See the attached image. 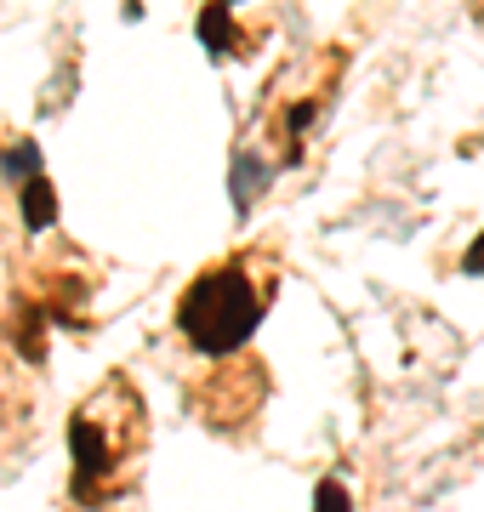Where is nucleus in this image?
Listing matches in <instances>:
<instances>
[{"mask_svg": "<svg viewBox=\"0 0 484 512\" xmlns=\"http://www.w3.org/2000/svg\"><path fill=\"white\" fill-rule=\"evenodd\" d=\"M262 313H268V302L251 285V268L245 262H223V268H205L183 291V302H177V330L200 353L223 359V353L251 342V330L262 325Z\"/></svg>", "mask_w": 484, "mask_h": 512, "instance_id": "obj_1", "label": "nucleus"}, {"mask_svg": "<svg viewBox=\"0 0 484 512\" xmlns=\"http://www.w3.org/2000/svg\"><path fill=\"white\" fill-rule=\"evenodd\" d=\"M103 416H109L103 393H97L86 410L69 416V456H75V495L80 501H97V495L120 478V467H126V444H120L126 433Z\"/></svg>", "mask_w": 484, "mask_h": 512, "instance_id": "obj_2", "label": "nucleus"}, {"mask_svg": "<svg viewBox=\"0 0 484 512\" xmlns=\"http://www.w3.org/2000/svg\"><path fill=\"white\" fill-rule=\"evenodd\" d=\"M52 222H57L52 183H46V177H29V183H23V228H29V234H40V228H52Z\"/></svg>", "mask_w": 484, "mask_h": 512, "instance_id": "obj_3", "label": "nucleus"}, {"mask_svg": "<svg viewBox=\"0 0 484 512\" xmlns=\"http://www.w3.org/2000/svg\"><path fill=\"white\" fill-rule=\"evenodd\" d=\"M200 46L217 52V57L234 52V18H228V6H211V12L200 18Z\"/></svg>", "mask_w": 484, "mask_h": 512, "instance_id": "obj_4", "label": "nucleus"}, {"mask_svg": "<svg viewBox=\"0 0 484 512\" xmlns=\"http://www.w3.org/2000/svg\"><path fill=\"white\" fill-rule=\"evenodd\" d=\"M0 171H6V177H18V183H29V177H40V148H35V143H18V148H6V154H0Z\"/></svg>", "mask_w": 484, "mask_h": 512, "instance_id": "obj_5", "label": "nucleus"}, {"mask_svg": "<svg viewBox=\"0 0 484 512\" xmlns=\"http://www.w3.org/2000/svg\"><path fill=\"white\" fill-rule=\"evenodd\" d=\"M314 512H354V495H348V484L342 478H325L314 490Z\"/></svg>", "mask_w": 484, "mask_h": 512, "instance_id": "obj_6", "label": "nucleus"}, {"mask_svg": "<svg viewBox=\"0 0 484 512\" xmlns=\"http://www.w3.org/2000/svg\"><path fill=\"white\" fill-rule=\"evenodd\" d=\"M257 177L268 183V171H262L257 160H234V205H240V211L251 205V188H257Z\"/></svg>", "mask_w": 484, "mask_h": 512, "instance_id": "obj_7", "label": "nucleus"}, {"mask_svg": "<svg viewBox=\"0 0 484 512\" xmlns=\"http://www.w3.org/2000/svg\"><path fill=\"white\" fill-rule=\"evenodd\" d=\"M462 268H467V274H484V234L473 239V245H467V256H462Z\"/></svg>", "mask_w": 484, "mask_h": 512, "instance_id": "obj_8", "label": "nucleus"}]
</instances>
